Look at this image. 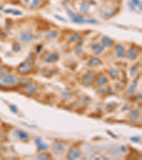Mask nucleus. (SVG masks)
Here are the masks:
<instances>
[{
    "mask_svg": "<svg viewBox=\"0 0 142 160\" xmlns=\"http://www.w3.org/2000/svg\"><path fill=\"white\" fill-rule=\"evenodd\" d=\"M19 82L17 77L11 75H4L0 78V86L12 87L15 86Z\"/></svg>",
    "mask_w": 142,
    "mask_h": 160,
    "instance_id": "1",
    "label": "nucleus"
},
{
    "mask_svg": "<svg viewBox=\"0 0 142 160\" xmlns=\"http://www.w3.org/2000/svg\"><path fill=\"white\" fill-rule=\"evenodd\" d=\"M67 13L68 14V16L70 17V18L71 19L73 22L75 23H85V22H90L93 24L94 22H95V20H85L84 19L83 17L82 16L79 15V14H77L75 13H74L73 11H71L70 9L67 10Z\"/></svg>",
    "mask_w": 142,
    "mask_h": 160,
    "instance_id": "2",
    "label": "nucleus"
},
{
    "mask_svg": "<svg viewBox=\"0 0 142 160\" xmlns=\"http://www.w3.org/2000/svg\"><path fill=\"white\" fill-rule=\"evenodd\" d=\"M33 70V65L31 63L26 62V63H21L18 68V71L22 75H27L31 72Z\"/></svg>",
    "mask_w": 142,
    "mask_h": 160,
    "instance_id": "3",
    "label": "nucleus"
},
{
    "mask_svg": "<svg viewBox=\"0 0 142 160\" xmlns=\"http://www.w3.org/2000/svg\"><path fill=\"white\" fill-rule=\"evenodd\" d=\"M95 71H90L85 74L84 77L82 78V83L85 85H90L93 83L94 79H95Z\"/></svg>",
    "mask_w": 142,
    "mask_h": 160,
    "instance_id": "4",
    "label": "nucleus"
},
{
    "mask_svg": "<svg viewBox=\"0 0 142 160\" xmlns=\"http://www.w3.org/2000/svg\"><path fill=\"white\" fill-rule=\"evenodd\" d=\"M59 59V56L57 53H46L45 55H43V59L44 61L48 62V63H55V62L57 61Z\"/></svg>",
    "mask_w": 142,
    "mask_h": 160,
    "instance_id": "5",
    "label": "nucleus"
},
{
    "mask_svg": "<svg viewBox=\"0 0 142 160\" xmlns=\"http://www.w3.org/2000/svg\"><path fill=\"white\" fill-rule=\"evenodd\" d=\"M34 34L31 32H23L20 35V40L23 43H29L34 40Z\"/></svg>",
    "mask_w": 142,
    "mask_h": 160,
    "instance_id": "6",
    "label": "nucleus"
},
{
    "mask_svg": "<svg viewBox=\"0 0 142 160\" xmlns=\"http://www.w3.org/2000/svg\"><path fill=\"white\" fill-rule=\"evenodd\" d=\"M66 149V145L62 142H56L53 145V151L57 155H60L63 153Z\"/></svg>",
    "mask_w": 142,
    "mask_h": 160,
    "instance_id": "7",
    "label": "nucleus"
},
{
    "mask_svg": "<svg viewBox=\"0 0 142 160\" xmlns=\"http://www.w3.org/2000/svg\"><path fill=\"white\" fill-rule=\"evenodd\" d=\"M80 151L78 148L72 147L70 149V151H69L68 157L69 159H77V158H79L80 156Z\"/></svg>",
    "mask_w": 142,
    "mask_h": 160,
    "instance_id": "8",
    "label": "nucleus"
},
{
    "mask_svg": "<svg viewBox=\"0 0 142 160\" xmlns=\"http://www.w3.org/2000/svg\"><path fill=\"white\" fill-rule=\"evenodd\" d=\"M37 85L35 83H31L27 85V86L26 87L25 89L24 90V93L27 95H32L34 93H36V90H37Z\"/></svg>",
    "mask_w": 142,
    "mask_h": 160,
    "instance_id": "9",
    "label": "nucleus"
},
{
    "mask_svg": "<svg viewBox=\"0 0 142 160\" xmlns=\"http://www.w3.org/2000/svg\"><path fill=\"white\" fill-rule=\"evenodd\" d=\"M91 4L88 1H83L80 4V11L84 14H88L90 8Z\"/></svg>",
    "mask_w": 142,
    "mask_h": 160,
    "instance_id": "10",
    "label": "nucleus"
},
{
    "mask_svg": "<svg viewBox=\"0 0 142 160\" xmlns=\"http://www.w3.org/2000/svg\"><path fill=\"white\" fill-rule=\"evenodd\" d=\"M138 54H139L138 50L136 49L135 48L132 47L128 51L127 56V58H128L129 59H135L137 56H138Z\"/></svg>",
    "mask_w": 142,
    "mask_h": 160,
    "instance_id": "11",
    "label": "nucleus"
},
{
    "mask_svg": "<svg viewBox=\"0 0 142 160\" xmlns=\"http://www.w3.org/2000/svg\"><path fill=\"white\" fill-rule=\"evenodd\" d=\"M92 50L94 51V53L95 55H98L104 50L105 49V46L103 45H100L99 43H96V44H94L93 46H92Z\"/></svg>",
    "mask_w": 142,
    "mask_h": 160,
    "instance_id": "12",
    "label": "nucleus"
},
{
    "mask_svg": "<svg viewBox=\"0 0 142 160\" xmlns=\"http://www.w3.org/2000/svg\"><path fill=\"white\" fill-rule=\"evenodd\" d=\"M36 145H37L38 148V149H40V150H46V149H47L48 148V146L47 145H46L45 143H43V141H42V139L40 137L36 139Z\"/></svg>",
    "mask_w": 142,
    "mask_h": 160,
    "instance_id": "13",
    "label": "nucleus"
},
{
    "mask_svg": "<svg viewBox=\"0 0 142 160\" xmlns=\"http://www.w3.org/2000/svg\"><path fill=\"white\" fill-rule=\"evenodd\" d=\"M102 43L103 44V46H105V47H110V46H112L114 45V42L110 38L107 37V36H105L102 39Z\"/></svg>",
    "mask_w": 142,
    "mask_h": 160,
    "instance_id": "14",
    "label": "nucleus"
},
{
    "mask_svg": "<svg viewBox=\"0 0 142 160\" xmlns=\"http://www.w3.org/2000/svg\"><path fill=\"white\" fill-rule=\"evenodd\" d=\"M14 135H15V136H17L18 138H19L20 139H27L29 137L28 134H27L26 132H23V131L21 130H17L14 132Z\"/></svg>",
    "mask_w": 142,
    "mask_h": 160,
    "instance_id": "15",
    "label": "nucleus"
},
{
    "mask_svg": "<svg viewBox=\"0 0 142 160\" xmlns=\"http://www.w3.org/2000/svg\"><path fill=\"white\" fill-rule=\"evenodd\" d=\"M116 52L118 58H122L124 56V48L121 45L118 44L116 46Z\"/></svg>",
    "mask_w": 142,
    "mask_h": 160,
    "instance_id": "16",
    "label": "nucleus"
},
{
    "mask_svg": "<svg viewBox=\"0 0 142 160\" xmlns=\"http://www.w3.org/2000/svg\"><path fill=\"white\" fill-rule=\"evenodd\" d=\"M100 63H101V60L99 58H93L88 62V65L89 67H93Z\"/></svg>",
    "mask_w": 142,
    "mask_h": 160,
    "instance_id": "17",
    "label": "nucleus"
},
{
    "mask_svg": "<svg viewBox=\"0 0 142 160\" xmlns=\"http://www.w3.org/2000/svg\"><path fill=\"white\" fill-rule=\"evenodd\" d=\"M137 81H134L132 82V83L131 84V85L129 86V88L128 91H127V94L128 95H130V94L133 93L135 91L136 88H137Z\"/></svg>",
    "mask_w": 142,
    "mask_h": 160,
    "instance_id": "18",
    "label": "nucleus"
},
{
    "mask_svg": "<svg viewBox=\"0 0 142 160\" xmlns=\"http://www.w3.org/2000/svg\"><path fill=\"white\" fill-rule=\"evenodd\" d=\"M107 83V78L106 77L103 76V75H101L100 76L99 78H98L97 80V83H98V85H105V83Z\"/></svg>",
    "mask_w": 142,
    "mask_h": 160,
    "instance_id": "19",
    "label": "nucleus"
},
{
    "mask_svg": "<svg viewBox=\"0 0 142 160\" xmlns=\"http://www.w3.org/2000/svg\"><path fill=\"white\" fill-rule=\"evenodd\" d=\"M109 75L113 79H114V78H118L119 75V71L117 70L114 69V68H111L109 71Z\"/></svg>",
    "mask_w": 142,
    "mask_h": 160,
    "instance_id": "20",
    "label": "nucleus"
},
{
    "mask_svg": "<svg viewBox=\"0 0 142 160\" xmlns=\"http://www.w3.org/2000/svg\"><path fill=\"white\" fill-rule=\"evenodd\" d=\"M80 39V34H78V33H73L72 35H71V36L70 38H69L68 39V41L69 42H71V43H72V42H75V41H78L79 39Z\"/></svg>",
    "mask_w": 142,
    "mask_h": 160,
    "instance_id": "21",
    "label": "nucleus"
},
{
    "mask_svg": "<svg viewBox=\"0 0 142 160\" xmlns=\"http://www.w3.org/2000/svg\"><path fill=\"white\" fill-rule=\"evenodd\" d=\"M139 113H140L139 110H138V109H135V110H132V111L129 113V117L134 118V117H137V116L139 115Z\"/></svg>",
    "mask_w": 142,
    "mask_h": 160,
    "instance_id": "22",
    "label": "nucleus"
},
{
    "mask_svg": "<svg viewBox=\"0 0 142 160\" xmlns=\"http://www.w3.org/2000/svg\"><path fill=\"white\" fill-rule=\"evenodd\" d=\"M58 33L56 31H50L48 32L47 34V37L50 39H54L57 37Z\"/></svg>",
    "mask_w": 142,
    "mask_h": 160,
    "instance_id": "23",
    "label": "nucleus"
},
{
    "mask_svg": "<svg viewBox=\"0 0 142 160\" xmlns=\"http://www.w3.org/2000/svg\"><path fill=\"white\" fill-rule=\"evenodd\" d=\"M116 107H117V104H116L115 103H111L107 105V108L109 111H112L113 110L116 108Z\"/></svg>",
    "mask_w": 142,
    "mask_h": 160,
    "instance_id": "24",
    "label": "nucleus"
},
{
    "mask_svg": "<svg viewBox=\"0 0 142 160\" xmlns=\"http://www.w3.org/2000/svg\"><path fill=\"white\" fill-rule=\"evenodd\" d=\"M111 91V88L109 86H106L104 87V88H101V89L99 90V93H109Z\"/></svg>",
    "mask_w": 142,
    "mask_h": 160,
    "instance_id": "25",
    "label": "nucleus"
},
{
    "mask_svg": "<svg viewBox=\"0 0 142 160\" xmlns=\"http://www.w3.org/2000/svg\"><path fill=\"white\" fill-rule=\"evenodd\" d=\"M41 1L42 0H33L32 4H31V8L34 9L36 8V7H37L40 4Z\"/></svg>",
    "mask_w": 142,
    "mask_h": 160,
    "instance_id": "26",
    "label": "nucleus"
},
{
    "mask_svg": "<svg viewBox=\"0 0 142 160\" xmlns=\"http://www.w3.org/2000/svg\"><path fill=\"white\" fill-rule=\"evenodd\" d=\"M75 53H76L78 56H80V55L82 53V46H81L80 44H78V46H77L76 49H75Z\"/></svg>",
    "mask_w": 142,
    "mask_h": 160,
    "instance_id": "27",
    "label": "nucleus"
},
{
    "mask_svg": "<svg viewBox=\"0 0 142 160\" xmlns=\"http://www.w3.org/2000/svg\"><path fill=\"white\" fill-rule=\"evenodd\" d=\"M13 51L15 52H19L20 50H21V46H20V44H19V43H14V46H13V48H12Z\"/></svg>",
    "mask_w": 142,
    "mask_h": 160,
    "instance_id": "28",
    "label": "nucleus"
},
{
    "mask_svg": "<svg viewBox=\"0 0 142 160\" xmlns=\"http://www.w3.org/2000/svg\"><path fill=\"white\" fill-rule=\"evenodd\" d=\"M137 71H138V68H137V67L136 66V65L133 66L132 68H131V71H130V74H131V76H134V75H135L136 73H137Z\"/></svg>",
    "mask_w": 142,
    "mask_h": 160,
    "instance_id": "29",
    "label": "nucleus"
},
{
    "mask_svg": "<svg viewBox=\"0 0 142 160\" xmlns=\"http://www.w3.org/2000/svg\"><path fill=\"white\" fill-rule=\"evenodd\" d=\"M34 55L31 54V55H29V56H27V61L28 62V63H33V62H34Z\"/></svg>",
    "mask_w": 142,
    "mask_h": 160,
    "instance_id": "30",
    "label": "nucleus"
},
{
    "mask_svg": "<svg viewBox=\"0 0 142 160\" xmlns=\"http://www.w3.org/2000/svg\"><path fill=\"white\" fill-rule=\"evenodd\" d=\"M38 158L39 159H48V155H46L45 154H40L38 156Z\"/></svg>",
    "mask_w": 142,
    "mask_h": 160,
    "instance_id": "31",
    "label": "nucleus"
},
{
    "mask_svg": "<svg viewBox=\"0 0 142 160\" xmlns=\"http://www.w3.org/2000/svg\"><path fill=\"white\" fill-rule=\"evenodd\" d=\"M7 73V71L6 70V68H0V75H6Z\"/></svg>",
    "mask_w": 142,
    "mask_h": 160,
    "instance_id": "32",
    "label": "nucleus"
},
{
    "mask_svg": "<svg viewBox=\"0 0 142 160\" xmlns=\"http://www.w3.org/2000/svg\"><path fill=\"white\" fill-rule=\"evenodd\" d=\"M42 49H43V46L41 44H38L37 46H36V53H39L40 51H41Z\"/></svg>",
    "mask_w": 142,
    "mask_h": 160,
    "instance_id": "33",
    "label": "nucleus"
},
{
    "mask_svg": "<svg viewBox=\"0 0 142 160\" xmlns=\"http://www.w3.org/2000/svg\"><path fill=\"white\" fill-rule=\"evenodd\" d=\"M4 36H5V34H4V33L3 32L2 30L0 29V40H1L2 39H4Z\"/></svg>",
    "mask_w": 142,
    "mask_h": 160,
    "instance_id": "34",
    "label": "nucleus"
},
{
    "mask_svg": "<svg viewBox=\"0 0 142 160\" xmlns=\"http://www.w3.org/2000/svg\"><path fill=\"white\" fill-rule=\"evenodd\" d=\"M131 140L134 141V142H137L140 140V137H131Z\"/></svg>",
    "mask_w": 142,
    "mask_h": 160,
    "instance_id": "35",
    "label": "nucleus"
},
{
    "mask_svg": "<svg viewBox=\"0 0 142 160\" xmlns=\"http://www.w3.org/2000/svg\"><path fill=\"white\" fill-rule=\"evenodd\" d=\"M63 96H66V97H65L66 99H69L71 97V95L70 93H64Z\"/></svg>",
    "mask_w": 142,
    "mask_h": 160,
    "instance_id": "36",
    "label": "nucleus"
},
{
    "mask_svg": "<svg viewBox=\"0 0 142 160\" xmlns=\"http://www.w3.org/2000/svg\"><path fill=\"white\" fill-rule=\"evenodd\" d=\"M56 17L57 19H58L59 20H60V21H66V19H63V18H62L61 17H59V16H58V15H56Z\"/></svg>",
    "mask_w": 142,
    "mask_h": 160,
    "instance_id": "37",
    "label": "nucleus"
},
{
    "mask_svg": "<svg viewBox=\"0 0 142 160\" xmlns=\"http://www.w3.org/2000/svg\"><path fill=\"white\" fill-rule=\"evenodd\" d=\"M11 110H12V111L14 112V113H17V109H16V107L15 106H14V105H11Z\"/></svg>",
    "mask_w": 142,
    "mask_h": 160,
    "instance_id": "38",
    "label": "nucleus"
},
{
    "mask_svg": "<svg viewBox=\"0 0 142 160\" xmlns=\"http://www.w3.org/2000/svg\"><path fill=\"white\" fill-rule=\"evenodd\" d=\"M3 138H4V135H3V134L0 133V141L2 140Z\"/></svg>",
    "mask_w": 142,
    "mask_h": 160,
    "instance_id": "39",
    "label": "nucleus"
},
{
    "mask_svg": "<svg viewBox=\"0 0 142 160\" xmlns=\"http://www.w3.org/2000/svg\"><path fill=\"white\" fill-rule=\"evenodd\" d=\"M1 148H0V155H1Z\"/></svg>",
    "mask_w": 142,
    "mask_h": 160,
    "instance_id": "40",
    "label": "nucleus"
}]
</instances>
